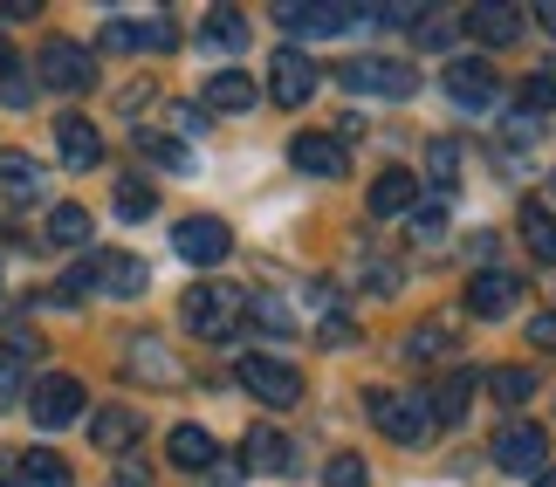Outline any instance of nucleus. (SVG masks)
<instances>
[{"instance_id":"obj_24","label":"nucleus","mask_w":556,"mask_h":487,"mask_svg":"<svg viewBox=\"0 0 556 487\" xmlns=\"http://www.w3.org/2000/svg\"><path fill=\"white\" fill-rule=\"evenodd\" d=\"M419 206V172H378L371 179V214L392 220V214H413Z\"/></svg>"},{"instance_id":"obj_20","label":"nucleus","mask_w":556,"mask_h":487,"mask_svg":"<svg viewBox=\"0 0 556 487\" xmlns=\"http://www.w3.org/2000/svg\"><path fill=\"white\" fill-rule=\"evenodd\" d=\"M165 460H173L179 474H206V467H220V447H213L206 426H173V439H165Z\"/></svg>"},{"instance_id":"obj_29","label":"nucleus","mask_w":556,"mask_h":487,"mask_svg":"<svg viewBox=\"0 0 556 487\" xmlns=\"http://www.w3.org/2000/svg\"><path fill=\"white\" fill-rule=\"evenodd\" d=\"M138 152L152 158V165H165V172H192V144H179V138H159V131H138Z\"/></svg>"},{"instance_id":"obj_25","label":"nucleus","mask_w":556,"mask_h":487,"mask_svg":"<svg viewBox=\"0 0 556 487\" xmlns=\"http://www.w3.org/2000/svg\"><path fill=\"white\" fill-rule=\"evenodd\" d=\"M124 364H131L138 377H152V385H179V377H186V364H179L173 350H159L152 336H138V344H131V357H124Z\"/></svg>"},{"instance_id":"obj_5","label":"nucleus","mask_w":556,"mask_h":487,"mask_svg":"<svg viewBox=\"0 0 556 487\" xmlns=\"http://www.w3.org/2000/svg\"><path fill=\"white\" fill-rule=\"evenodd\" d=\"M35 82H49V90L76 97V90H90V82H97V62H90V49H83V41L49 35V41H41V55H35Z\"/></svg>"},{"instance_id":"obj_40","label":"nucleus","mask_w":556,"mask_h":487,"mask_svg":"<svg viewBox=\"0 0 556 487\" xmlns=\"http://www.w3.org/2000/svg\"><path fill=\"white\" fill-rule=\"evenodd\" d=\"M351 336H357V330H351V316H324V323H316V344H324V350H344Z\"/></svg>"},{"instance_id":"obj_8","label":"nucleus","mask_w":556,"mask_h":487,"mask_svg":"<svg viewBox=\"0 0 556 487\" xmlns=\"http://www.w3.org/2000/svg\"><path fill=\"white\" fill-rule=\"evenodd\" d=\"M83 406H90V392H83V377L70 371H49L41 385L28 392V412H35V426H70V419H83Z\"/></svg>"},{"instance_id":"obj_17","label":"nucleus","mask_w":556,"mask_h":487,"mask_svg":"<svg viewBox=\"0 0 556 487\" xmlns=\"http://www.w3.org/2000/svg\"><path fill=\"white\" fill-rule=\"evenodd\" d=\"M516 303H522V282H516L508 268H481L475 282H467V309L488 316V323H495V316H508Z\"/></svg>"},{"instance_id":"obj_39","label":"nucleus","mask_w":556,"mask_h":487,"mask_svg":"<svg viewBox=\"0 0 556 487\" xmlns=\"http://www.w3.org/2000/svg\"><path fill=\"white\" fill-rule=\"evenodd\" d=\"M97 49H111V55H131V49H138V28H131V21H111V28L97 35Z\"/></svg>"},{"instance_id":"obj_27","label":"nucleus","mask_w":556,"mask_h":487,"mask_svg":"<svg viewBox=\"0 0 556 487\" xmlns=\"http://www.w3.org/2000/svg\"><path fill=\"white\" fill-rule=\"evenodd\" d=\"M405 357H413V364H440V357H454V323H419L413 330V344H405Z\"/></svg>"},{"instance_id":"obj_45","label":"nucleus","mask_w":556,"mask_h":487,"mask_svg":"<svg viewBox=\"0 0 556 487\" xmlns=\"http://www.w3.org/2000/svg\"><path fill=\"white\" fill-rule=\"evenodd\" d=\"M536 21H543V28H549V35H556V8H543V14H536Z\"/></svg>"},{"instance_id":"obj_6","label":"nucleus","mask_w":556,"mask_h":487,"mask_svg":"<svg viewBox=\"0 0 556 487\" xmlns=\"http://www.w3.org/2000/svg\"><path fill=\"white\" fill-rule=\"evenodd\" d=\"M365 21V8H351V0H316V8H303V0H282L275 8V28L282 35H309V41H324V35H344Z\"/></svg>"},{"instance_id":"obj_46","label":"nucleus","mask_w":556,"mask_h":487,"mask_svg":"<svg viewBox=\"0 0 556 487\" xmlns=\"http://www.w3.org/2000/svg\"><path fill=\"white\" fill-rule=\"evenodd\" d=\"M536 487H556V467H543V474H536Z\"/></svg>"},{"instance_id":"obj_47","label":"nucleus","mask_w":556,"mask_h":487,"mask_svg":"<svg viewBox=\"0 0 556 487\" xmlns=\"http://www.w3.org/2000/svg\"><path fill=\"white\" fill-rule=\"evenodd\" d=\"M0 487H8V480H0Z\"/></svg>"},{"instance_id":"obj_12","label":"nucleus","mask_w":556,"mask_h":487,"mask_svg":"<svg viewBox=\"0 0 556 487\" xmlns=\"http://www.w3.org/2000/svg\"><path fill=\"white\" fill-rule=\"evenodd\" d=\"M268 97L282 103V111H303V103L316 97V62L303 49H275V62H268Z\"/></svg>"},{"instance_id":"obj_41","label":"nucleus","mask_w":556,"mask_h":487,"mask_svg":"<svg viewBox=\"0 0 556 487\" xmlns=\"http://www.w3.org/2000/svg\"><path fill=\"white\" fill-rule=\"evenodd\" d=\"M529 344H536V350H549V357H556V309H543V316H529Z\"/></svg>"},{"instance_id":"obj_36","label":"nucleus","mask_w":556,"mask_h":487,"mask_svg":"<svg viewBox=\"0 0 556 487\" xmlns=\"http://www.w3.org/2000/svg\"><path fill=\"white\" fill-rule=\"evenodd\" d=\"M324 487H371V467L357 453H337L330 467H324Z\"/></svg>"},{"instance_id":"obj_31","label":"nucleus","mask_w":556,"mask_h":487,"mask_svg":"<svg viewBox=\"0 0 556 487\" xmlns=\"http://www.w3.org/2000/svg\"><path fill=\"white\" fill-rule=\"evenodd\" d=\"M117 220H144V214H159V193H152V185H144V179H117Z\"/></svg>"},{"instance_id":"obj_10","label":"nucleus","mask_w":556,"mask_h":487,"mask_svg":"<svg viewBox=\"0 0 556 487\" xmlns=\"http://www.w3.org/2000/svg\"><path fill=\"white\" fill-rule=\"evenodd\" d=\"M495 467L502 474H543L549 467V433L536 426V419H529V426H522V419H516V426H502L495 433Z\"/></svg>"},{"instance_id":"obj_35","label":"nucleus","mask_w":556,"mask_h":487,"mask_svg":"<svg viewBox=\"0 0 556 487\" xmlns=\"http://www.w3.org/2000/svg\"><path fill=\"white\" fill-rule=\"evenodd\" d=\"M454 165H460V144L454 138H433V152H426V179H433V185H454L460 179Z\"/></svg>"},{"instance_id":"obj_21","label":"nucleus","mask_w":556,"mask_h":487,"mask_svg":"<svg viewBox=\"0 0 556 487\" xmlns=\"http://www.w3.org/2000/svg\"><path fill=\"white\" fill-rule=\"evenodd\" d=\"M426 412H433V426H454V419L467 412V398H475V371H446L433 392H419Z\"/></svg>"},{"instance_id":"obj_42","label":"nucleus","mask_w":556,"mask_h":487,"mask_svg":"<svg viewBox=\"0 0 556 487\" xmlns=\"http://www.w3.org/2000/svg\"><path fill=\"white\" fill-rule=\"evenodd\" d=\"M14 398H21V364L0 350V406H14Z\"/></svg>"},{"instance_id":"obj_14","label":"nucleus","mask_w":556,"mask_h":487,"mask_svg":"<svg viewBox=\"0 0 556 487\" xmlns=\"http://www.w3.org/2000/svg\"><path fill=\"white\" fill-rule=\"evenodd\" d=\"M467 41H481V49H508V41H522V8H508V0H481V8L460 14Z\"/></svg>"},{"instance_id":"obj_28","label":"nucleus","mask_w":556,"mask_h":487,"mask_svg":"<svg viewBox=\"0 0 556 487\" xmlns=\"http://www.w3.org/2000/svg\"><path fill=\"white\" fill-rule=\"evenodd\" d=\"M529 392H536V377H529L522 364H495V371H488V398H495V406H529Z\"/></svg>"},{"instance_id":"obj_7","label":"nucleus","mask_w":556,"mask_h":487,"mask_svg":"<svg viewBox=\"0 0 556 487\" xmlns=\"http://www.w3.org/2000/svg\"><path fill=\"white\" fill-rule=\"evenodd\" d=\"M173 247H179V261H192V268H220L233 254V227L220 214H192V220L173 227Z\"/></svg>"},{"instance_id":"obj_2","label":"nucleus","mask_w":556,"mask_h":487,"mask_svg":"<svg viewBox=\"0 0 556 487\" xmlns=\"http://www.w3.org/2000/svg\"><path fill=\"white\" fill-rule=\"evenodd\" d=\"M365 412H371V426H378L384 439H392V447H426V439L440 433L419 392H392V385H371V392H365Z\"/></svg>"},{"instance_id":"obj_9","label":"nucleus","mask_w":556,"mask_h":487,"mask_svg":"<svg viewBox=\"0 0 556 487\" xmlns=\"http://www.w3.org/2000/svg\"><path fill=\"white\" fill-rule=\"evenodd\" d=\"M83 274L103 289V295H117V303H131V295H144L152 289V268L138 261V254H124V247H103V254H90L83 261Z\"/></svg>"},{"instance_id":"obj_44","label":"nucleus","mask_w":556,"mask_h":487,"mask_svg":"<svg viewBox=\"0 0 556 487\" xmlns=\"http://www.w3.org/2000/svg\"><path fill=\"white\" fill-rule=\"evenodd\" d=\"M111 487H152V474H144V467H117V480Z\"/></svg>"},{"instance_id":"obj_16","label":"nucleus","mask_w":556,"mask_h":487,"mask_svg":"<svg viewBox=\"0 0 556 487\" xmlns=\"http://www.w3.org/2000/svg\"><path fill=\"white\" fill-rule=\"evenodd\" d=\"M241 460H248V474H295V439L282 426H254L241 439Z\"/></svg>"},{"instance_id":"obj_43","label":"nucleus","mask_w":556,"mask_h":487,"mask_svg":"<svg viewBox=\"0 0 556 487\" xmlns=\"http://www.w3.org/2000/svg\"><path fill=\"white\" fill-rule=\"evenodd\" d=\"M371 289L392 295V289H399V268H392V261H371Z\"/></svg>"},{"instance_id":"obj_33","label":"nucleus","mask_w":556,"mask_h":487,"mask_svg":"<svg viewBox=\"0 0 556 487\" xmlns=\"http://www.w3.org/2000/svg\"><path fill=\"white\" fill-rule=\"evenodd\" d=\"M206 41H220V49H248V21L233 8H213L206 14Z\"/></svg>"},{"instance_id":"obj_30","label":"nucleus","mask_w":556,"mask_h":487,"mask_svg":"<svg viewBox=\"0 0 556 487\" xmlns=\"http://www.w3.org/2000/svg\"><path fill=\"white\" fill-rule=\"evenodd\" d=\"M49 241H55V247H83V241H90V214L62 200L55 214H49Z\"/></svg>"},{"instance_id":"obj_11","label":"nucleus","mask_w":556,"mask_h":487,"mask_svg":"<svg viewBox=\"0 0 556 487\" xmlns=\"http://www.w3.org/2000/svg\"><path fill=\"white\" fill-rule=\"evenodd\" d=\"M289 165L309 172V179H344L351 152H344V138H330V131H295L289 138Z\"/></svg>"},{"instance_id":"obj_23","label":"nucleus","mask_w":556,"mask_h":487,"mask_svg":"<svg viewBox=\"0 0 556 487\" xmlns=\"http://www.w3.org/2000/svg\"><path fill=\"white\" fill-rule=\"evenodd\" d=\"M41 179H49V172H41L28 152H0V200H8V206H28L41 193Z\"/></svg>"},{"instance_id":"obj_13","label":"nucleus","mask_w":556,"mask_h":487,"mask_svg":"<svg viewBox=\"0 0 556 487\" xmlns=\"http://www.w3.org/2000/svg\"><path fill=\"white\" fill-rule=\"evenodd\" d=\"M446 97H454L460 111H488V103L502 97V76H495V62H475V55L446 62Z\"/></svg>"},{"instance_id":"obj_38","label":"nucleus","mask_w":556,"mask_h":487,"mask_svg":"<svg viewBox=\"0 0 556 487\" xmlns=\"http://www.w3.org/2000/svg\"><path fill=\"white\" fill-rule=\"evenodd\" d=\"M173 41H179V28H173L165 14H159V21H144V28H138V49H159V55H165Z\"/></svg>"},{"instance_id":"obj_19","label":"nucleus","mask_w":556,"mask_h":487,"mask_svg":"<svg viewBox=\"0 0 556 487\" xmlns=\"http://www.w3.org/2000/svg\"><path fill=\"white\" fill-rule=\"evenodd\" d=\"M200 111H220V117L254 111V76H248V69H220V76H206V82H200Z\"/></svg>"},{"instance_id":"obj_4","label":"nucleus","mask_w":556,"mask_h":487,"mask_svg":"<svg viewBox=\"0 0 556 487\" xmlns=\"http://www.w3.org/2000/svg\"><path fill=\"white\" fill-rule=\"evenodd\" d=\"M337 82L351 97H413L419 69L413 62H392V55H357V62H337Z\"/></svg>"},{"instance_id":"obj_3","label":"nucleus","mask_w":556,"mask_h":487,"mask_svg":"<svg viewBox=\"0 0 556 487\" xmlns=\"http://www.w3.org/2000/svg\"><path fill=\"white\" fill-rule=\"evenodd\" d=\"M233 385L248 398H262L268 412H289L295 398H303V371L289 364V357H268V350H248L241 364H233Z\"/></svg>"},{"instance_id":"obj_37","label":"nucleus","mask_w":556,"mask_h":487,"mask_svg":"<svg viewBox=\"0 0 556 487\" xmlns=\"http://www.w3.org/2000/svg\"><path fill=\"white\" fill-rule=\"evenodd\" d=\"M413 241H419V247H440V241H446V214H440V206H426V214L413 206Z\"/></svg>"},{"instance_id":"obj_15","label":"nucleus","mask_w":556,"mask_h":487,"mask_svg":"<svg viewBox=\"0 0 556 487\" xmlns=\"http://www.w3.org/2000/svg\"><path fill=\"white\" fill-rule=\"evenodd\" d=\"M55 152H62V165H70V172H97V165H103L97 124L76 117V111H62V117H55Z\"/></svg>"},{"instance_id":"obj_34","label":"nucleus","mask_w":556,"mask_h":487,"mask_svg":"<svg viewBox=\"0 0 556 487\" xmlns=\"http://www.w3.org/2000/svg\"><path fill=\"white\" fill-rule=\"evenodd\" d=\"M248 316H254V323H268L275 336H289V330H295V316H289L282 303H275L268 289H254V295H248Z\"/></svg>"},{"instance_id":"obj_32","label":"nucleus","mask_w":556,"mask_h":487,"mask_svg":"<svg viewBox=\"0 0 556 487\" xmlns=\"http://www.w3.org/2000/svg\"><path fill=\"white\" fill-rule=\"evenodd\" d=\"M0 103H8V111H28V103H35V76L21 69L14 55L0 62Z\"/></svg>"},{"instance_id":"obj_22","label":"nucleus","mask_w":556,"mask_h":487,"mask_svg":"<svg viewBox=\"0 0 556 487\" xmlns=\"http://www.w3.org/2000/svg\"><path fill=\"white\" fill-rule=\"evenodd\" d=\"M14 480H21V487H76L70 460H62L55 447H28V453L14 460Z\"/></svg>"},{"instance_id":"obj_18","label":"nucleus","mask_w":556,"mask_h":487,"mask_svg":"<svg viewBox=\"0 0 556 487\" xmlns=\"http://www.w3.org/2000/svg\"><path fill=\"white\" fill-rule=\"evenodd\" d=\"M138 433H144V419H138L131 406H103V412H90V447H103V453H131Z\"/></svg>"},{"instance_id":"obj_26","label":"nucleus","mask_w":556,"mask_h":487,"mask_svg":"<svg viewBox=\"0 0 556 487\" xmlns=\"http://www.w3.org/2000/svg\"><path fill=\"white\" fill-rule=\"evenodd\" d=\"M522 241H529V254H536L543 268H556V214L549 206H536V200L522 206Z\"/></svg>"},{"instance_id":"obj_1","label":"nucleus","mask_w":556,"mask_h":487,"mask_svg":"<svg viewBox=\"0 0 556 487\" xmlns=\"http://www.w3.org/2000/svg\"><path fill=\"white\" fill-rule=\"evenodd\" d=\"M179 316H186V330L200 336V344H233L241 336V323H248V289H233V282H200L179 303Z\"/></svg>"}]
</instances>
